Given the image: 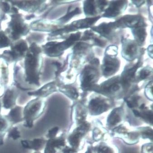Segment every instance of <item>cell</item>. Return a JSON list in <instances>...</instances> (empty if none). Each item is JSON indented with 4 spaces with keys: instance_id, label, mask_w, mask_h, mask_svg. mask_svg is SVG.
<instances>
[{
    "instance_id": "obj_4",
    "label": "cell",
    "mask_w": 153,
    "mask_h": 153,
    "mask_svg": "<svg viewBox=\"0 0 153 153\" xmlns=\"http://www.w3.org/2000/svg\"><path fill=\"white\" fill-rule=\"evenodd\" d=\"M81 34L80 33L73 34L65 41L61 43L49 42L45 45V51L50 56H57L62 53L65 49L70 47L76 41L79 39Z\"/></svg>"
},
{
    "instance_id": "obj_6",
    "label": "cell",
    "mask_w": 153,
    "mask_h": 153,
    "mask_svg": "<svg viewBox=\"0 0 153 153\" xmlns=\"http://www.w3.org/2000/svg\"><path fill=\"white\" fill-rule=\"evenodd\" d=\"M115 27L134 28L143 26L144 25L142 19L137 16L127 15L123 16L116 22H114Z\"/></svg>"
},
{
    "instance_id": "obj_2",
    "label": "cell",
    "mask_w": 153,
    "mask_h": 153,
    "mask_svg": "<svg viewBox=\"0 0 153 153\" xmlns=\"http://www.w3.org/2000/svg\"><path fill=\"white\" fill-rule=\"evenodd\" d=\"M45 107L44 101L40 98L29 102L23 108L24 126L28 128L33 127L35 121L41 116Z\"/></svg>"
},
{
    "instance_id": "obj_27",
    "label": "cell",
    "mask_w": 153,
    "mask_h": 153,
    "mask_svg": "<svg viewBox=\"0 0 153 153\" xmlns=\"http://www.w3.org/2000/svg\"><path fill=\"white\" fill-rule=\"evenodd\" d=\"M9 43V41L5 34L2 32H0V45L2 47H7Z\"/></svg>"
},
{
    "instance_id": "obj_22",
    "label": "cell",
    "mask_w": 153,
    "mask_h": 153,
    "mask_svg": "<svg viewBox=\"0 0 153 153\" xmlns=\"http://www.w3.org/2000/svg\"><path fill=\"white\" fill-rule=\"evenodd\" d=\"M97 6L98 4H96V1H85L83 4V10L86 15L88 16H92L96 14L97 13L96 10Z\"/></svg>"
},
{
    "instance_id": "obj_12",
    "label": "cell",
    "mask_w": 153,
    "mask_h": 153,
    "mask_svg": "<svg viewBox=\"0 0 153 153\" xmlns=\"http://www.w3.org/2000/svg\"><path fill=\"white\" fill-rule=\"evenodd\" d=\"M22 146L26 149H33L38 151L42 149L46 145V142L45 139L37 138L33 140H25L21 141Z\"/></svg>"
},
{
    "instance_id": "obj_14",
    "label": "cell",
    "mask_w": 153,
    "mask_h": 153,
    "mask_svg": "<svg viewBox=\"0 0 153 153\" xmlns=\"http://www.w3.org/2000/svg\"><path fill=\"white\" fill-rule=\"evenodd\" d=\"M17 93L14 89H8L3 100V106L6 109H12L16 104Z\"/></svg>"
},
{
    "instance_id": "obj_17",
    "label": "cell",
    "mask_w": 153,
    "mask_h": 153,
    "mask_svg": "<svg viewBox=\"0 0 153 153\" xmlns=\"http://www.w3.org/2000/svg\"><path fill=\"white\" fill-rule=\"evenodd\" d=\"M99 19V17L86 18L74 22L71 24V26L74 29H83L90 27Z\"/></svg>"
},
{
    "instance_id": "obj_10",
    "label": "cell",
    "mask_w": 153,
    "mask_h": 153,
    "mask_svg": "<svg viewBox=\"0 0 153 153\" xmlns=\"http://www.w3.org/2000/svg\"><path fill=\"white\" fill-rule=\"evenodd\" d=\"M121 85L120 78L114 77L102 84L100 90L106 94H114L120 89Z\"/></svg>"
},
{
    "instance_id": "obj_7",
    "label": "cell",
    "mask_w": 153,
    "mask_h": 153,
    "mask_svg": "<svg viewBox=\"0 0 153 153\" xmlns=\"http://www.w3.org/2000/svg\"><path fill=\"white\" fill-rule=\"evenodd\" d=\"M138 54V47L134 42L130 40H123L122 54L125 59L132 61L136 58Z\"/></svg>"
},
{
    "instance_id": "obj_26",
    "label": "cell",
    "mask_w": 153,
    "mask_h": 153,
    "mask_svg": "<svg viewBox=\"0 0 153 153\" xmlns=\"http://www.w3.org/2000/svg\"><path fill=\"white\" fill-rule=\"evenodd\" d=\"M8 137L14 140H18L21 137V133L17 127H15L9 130Z\"/></svg>"
},
{
    "instance_id": "obj_18",
    "label": "cell",
    "mask_w": 153,
    "mask_h": 153,
    "mask_svg": "<svg viewBox=\"0 0 153 153\" xmlns=\"http://www.w3.org/2000/svg\"><path fill=\"white\" fill-rule=\"evenodd\" d=\"M108 106L106 101L101 98H96L92 100L90 103V108L95 113L103 112Z\"/></svg>"
},
{
    "instance_id": "obj_3",
    "label": "cell",
    "mask_w": 153,
    "mask_h": 153,
    "mask_svg": "<svg viewBox=\"0 0 153 153\" xmlns=\"http://www.w3.org/2000/svg\"><path fill=\"white\" fill-rule=\"evenodd\" d=\"M91 63L85 67L81 76V86L84 90L93 88L99 79V72L97 66H95L98 65V61L94 59Z\"/></svg>"
},
{
    "instance_id": "obj_31",
    "label": "cell",
    "mask_w": 153,
    "mask_h": 153,
    "mask_svg": "<svg viewBox=\"0 0 153 153\" xmlns=\"http://www.w3.org/2000/svg\"><path fill=\"white\" fill-rule=\"evenodd\" d=\"M1 102H0V113H1Z\"/></svg>"
},
{
    "instance_id": "obj_9",
    "label": "cell",
    "mask_w": 153,
    "mask_h": 153,
    "mask_svg": "<svg viewBox=\"0 0 153 153\" xmlns=\"http://www.w3.org/2000/svg\"><path fill=\"white\" fill-rule=\"evenodd\" d=\"M126 1H113L105 11L104 16L107 17H114L122 13L126 8Z\"/></svg>"
},
{
    "instance_id": "obj_8",
    "label": "cell",
    "mask_w": 153,
    "mask_h": 153,
    "mask_svg": "<svg viewBox=\"0 0 153 153\" xmlns=\"http://www.w3.org/2000/svg\"><path fill=\"white\" fill-rule=\"evenodd\" d=\"M10 25L12 28V34L14 38L17 39L22 35L26 33L27 28L22 21V19L19 15L14 16Z\"/></svg>"
},
{
    "instance_id": "obj_20",
    "label": "cell",
    "mask_w": 153,
    "mask_h": 153,
    "mask_svg": "<svg viewBox=\"0 0 153 153\" xmlns=\"http://www.w3.org/2000/svg\"><path fill=\"white\" fill-rule=\"evenodd\" d=\"M27 44L24 41L19 42L13 48V51L11 52L12 55L14 59H18L23 55V53L27 49Z\"/></svg>"
},
{
    "instance_id": "obj_23",
    "label": "cell",
    "mask_w": 153,
    "mask_h": 153,
    "mask_svg": "<svg viewBox=\"0 0 153 153\" xmlns=\"http://www.w3.org/2000/svg\"><path fill=\"white\" fill-rule=\"evenodd\" d=\"M62 91L65 93L68 96V97L72 99H76L77 98L78 96L77 91L74 88L71 87H65L62 89Z\"/></svg>"
},
{
    "instance_id": "obj_25",
    "label": "cell",
    "mask_w": 153,
    "mask_h": 153,
    "mask_svg": "<svg viewBox=\"0 0 153 153\" xmlns=\"http://www.w3.org/2000/svg\"><path fill=\"white\" fill-rule=\"evenodd\" d=\"M80 11L79 8H76L74 10H71V9H69V10H68L66 15L61 19V21L62 22H66L68 21L69 19H71L74 16L79 13Z\"/></svg>"
},
{
    "instance_id": "obj_15",
    "label": "cell",
    "mask_w": 153,
    "mask_h": 153,
    "mask_svg": "<svg viewBox=\"0 0 153 153\" xmlns=\"http://www.w3.org/2000/svg\"><path fill=\"white\" fill-rule=\"evenodd\" d=\"M115 28L114 22H110L109 23H102L93 29L94 31L98 32L102 36L109 38L113 33V30Z\"/></svg>"
},
{
    "instance_id": "obj_28",
    "label": "cell",
    "mask_w": 153,
    "mask_h": 153,
    "mask_svg": "<svg viewBox=\"0 0 153 153\" xmlns=\"http://www.w3.org/2000/svg\"><path fill=\"white\" fill-rule=\"evenodd\" d=\"M58 131H59V128L57 127L52 128V129L49 130L48 132L47 136H48V138H49V139L54 138L56 134H57Z\"/></svg>"
},
{
    "instance_id": "obj_19",
    "label": "cell",
    "mask_w": 153,
    "mask_h": 153,
    "mask_svg": "<svg viewBox=\"0 0 153 153\" xmlns=\"http://www.w3.org/2000/svg\"><path fill=\"white\" fill-rule=\"evenodd\" d=\"M11 124L7 117L0 115V146L3 145L4 136L9 130Z\"/></svg>"
},
{
    "instance_id": "obj_5",
    "label": "cell",
    "mask_w": 153,
    "mask_h": 153,
    "mask_svg": "<svg viewBox=\"0 0 153 153\" xmlns=\"http://www.w3.org/2000/svg\"><path fill=\"white\" fill-rule=\"evenodd\" d=\"M115 56L106 53L105 55L102 69L103 75L106 77L114 74L120 68V62Z\"/></svg>"
},
{
    "instance_id": "obj_24",
    "label": "cell",
    "mask_w": 153,
    "mask_h": 153,
    "mask_svg": "<svg viewBox=\"0 0 153 153\" xmlns=\"http://www.w3.org/2000/svg\"><path fill=\"white\" fill-rule=\"evenodd\" d=\"M152 69L149 67L145 68L142 69L139 73L138 78L139 80H142L147 79L152 74Z\"/></svg>"
},
{
    "instance_id": "obj_11",
    "label": "cell",
    "mask_w": 153,
    "mask_h": 153,
    "mask_svg": "<svg viewBox=\"0 0 153 153\" xmlns=\"http://www.w3.org/2000/svg\"><path fill=\"white\" fill-rule=\"evenodd\" d=\"M64 146V141L60 138L49 139L46 142L44 153H59Z\"/></svg>"
},
{
    "instance_id": "obj_32",
    "label": "cell",
    "mask_w": 153,
    "mask_h": 153,
    "mask_svg": "<svg viewBox=\"0 0 153 153\" xmlns=\"http://www.w3.org/2000/svg\"><path fill=\"white\" fill-rule=\"evenodd\" d=\"M34 153H41V152H39V151H36L35 152H34Z\"/></svg>"
},
{
    "instance_id": "obj_1",
    "label": "cell",
    "mask_w": 153,
    "mask_h": 153,
    "mask_svg": "<svg viewBox=\"0 0 153 153\" xmlns=\"http://www.w3.org/2000/svg\"><path fill=\"white\" fill-rule=\"evenodd\" d=\"M41 50L36 44L32 45L30 52L27 54L25 60V69L27 74V80L30 83L38 85L39 54Z\"/></svg>"
},
{
    "instance_id": "obj_30",
    "label": "cell",
    "mask_w": 153,
    "mask_h": 153,
    "mask_svg": "<svg viewBox=\"0 0 153 153\" xmlns=\"http://www.w3.org/2000/svg\"><path fill=\"white\" fill-rule=\"evenodd\" d=\"M64 153H74V152H72L70 149H66L64 151Z\"/></svg>"
},
{
    "instance_id": "obj_13",
    "label": "cell",
    "mask_w": 153,
    "mask_h": 153,
    "mask_svg": "<svg viewBox=\"0 0 153 153\" xmlns=\"http://www.w3.org/2000/svg\"><path fill=\"white\" fill-rule=\"evenodd\" d=\"M11 124H16L24 120L23 108L20 106H16L11 109L7 116Z\"/></svg>"
},
{
    "instance_id": "obj_29",
    "label": "cell",
    "mask_w": 153,
    "mask_h": 153,
    "mask_svg": "<svg viewBox=\"0 0 153 153\" xmlns=\"http://www.w3.org/2000/svg\"><path fill=\"white\" fill-rule=\"evenodd\" d=\"M3 8H4V11L5 12H7V11H8L9 9L10 8V6L7 3H3Z\"/></svg>"
},
{
    "instance_id": "obj_16",
    "label": "cell",
    "mask_w": 153,
    "mask_h": 153,
    "mask_svg": "<svg viewBox=\"0 0 153 153\" xmlns=\"http://www.w3.org/2000/svg\"><path fill=\"white\" fill-rule=\"evenodd\" d=\"M55 90V85L54 82H52L45 85L44 87L36 92H30L28 94L29 95L35 96L39 97H45Z\"/></svg>"
},
{
    "instance_id": "obj_21",
    "label": "cell",
    "mask_w": 153,
    "mask_h": 153,
    "mask_svg": "<svg viewBox=\"0 0 153 153\" xmlns=\"http://www.w3.org/2000/svg\"><path fill=\"white\" fill-rule=\"evenodd\" d=\"M132 32L138 44H142L146 37V29L143 26L132 29Z\"/></svg>"
}]
</instances>
